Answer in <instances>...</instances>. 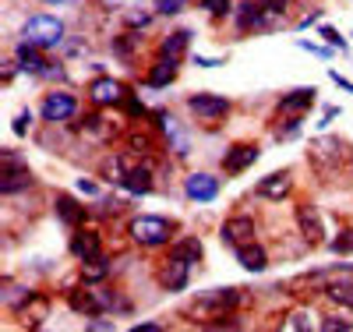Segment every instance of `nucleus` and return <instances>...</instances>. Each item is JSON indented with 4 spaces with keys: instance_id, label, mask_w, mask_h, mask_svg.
<instances>
[{
    "instance_id": "obj_24",
    "label": "nucleus",
    "mask_w": 353,
    "mask_h": 332,
    "mask_svg": "<svg viewBox=\"0 0 353 332\" xmlns=\"http://www.w3.org/2000/svg\"><path fill=\"white\" fill-rule=\"evenodd\" d=\"M124 188H128L131 195H149V191H152V177H149V170H128Z\"/></svg>"
},
{
    "instance_id": "obj_41",
    "label": "nucleus",
    "mask_w": 353,
    "mask_h": 332,
    "mask_svg": "<svg viewBox=\"0 0 353 332\" xmlns=\"http://www.w3.org/2000/svg\"><path fill=\"white\" fill-rule=\"evenodd\" d=\"M194 64H198V68H219V64H223V60H219V57H198V60H194Z\"/></svg>"
},
{
    "instance_id": "obj_19",
    "label": "nucleus",
    "mask_w": 353,
    "mask_h": 332,
    "mask_svg": "<svg viewBox=\"0 0 353 332\" xmlns=\"http://www.w3.org/2000/svg\"><path fill=\"white\" fill-rule=\"evenodd\" d=\"M170 81H176V60L159 57V64H152L149 71V88H166Z\"/></svg>"
},
{
    "instance_id": "obj_23",
    "label": "nucleus",
    "mask_w": 353,
    "mask_h": 332,
    "mask_svg": "<svg viewBox=\"0 0 353 332\" xmlns=\"http://www.w3.org/2000/svg\"><path fill=\"white\" fill-rule=\"evenodd\" d=\"M106 273H110V262L99 258V255H96V258H85V265H81V280H85V283H92V286L103 283Z\"/></svg>"
},
{
    "instance_id": "obj_20",
    "label": "nucleus",
    "mask_w": 353,
    "mask_h": 332,
    "mask_svg": "<svg viewBox=\"0 0 353 332\" xmlns=\"http://www.w3.org/2000/svg\"><path fill=\"white\" fill-rule=\"evenodd\" d=\"M18 64H21V71H32V75H43V71H46V60L39 57V46L25 43V39H21V46H18Z\"/></svg>"
},
{
    "instance_id": "obj_44",
    "label": "nucleus",
    "mask_w": 353,
    "mask_h": 332,
    "mask_svg": "<svg viewBox=\"0 0 353 332\" xmlns=\"http://www.w3.org/2000/svg\"><path fill=\"white\" fill-rule=\"evenodd\" d=\"M128 110H131V117H141V113H145V106H141L138 99H128Z\"/></svg>"
},
{
    "instance_id": "obj_10",
    "label": "nucleus",
    "mask_w": 353,
    "mask_h": 332,
    "mask_svg": "<svg viewBox=\"0 0 353 332\" xmlns=\"http://www.w3.org/2000/svg\"><path fill=\"white\" fill-rule=\"evenodd\" d=\"M68 304L74 308V311H81V315H99V311H106L103 308V297H99V290H85V286H78V290H71L68 293Z\"/></svg>"
},
{
    "instance_id": "obj_1",
    "label": "nucleus",
    "mask_w": 353,
    "mask_h": 332,
    "mask_svg": "<svg viewBox=\"0 0 353 332\" xmlns=\"http://www.w3.org/2000/svg\"><path fill=\"white\" fill-rule=\"evenodd\" d=\"M128 233H131L134 244H141V248H159V244H166V240L173 237V226L163 216H134L128 223Z\"/></svg>"
},
{
    "instance_id": "obj_22",
    "label": "nucleus",
    "mask_w": 353,
    "mask_h": 332,
    "mask_svg": "<svg viewBox=\"0 0 353 332\" xmlns=\"http://www.w3.org/2000/svg\"><path fill=\"white\" fill-rule=\"evenodd\" d=\"M261 18H265V11L258 8V4H237L233 8V21H237V28H258L261 25Z\"/></svg>"
},
{
    "instance_id": "obj_15",
    "label": "nucleus",
    "mask_w": 353,
    "mask_h": 332,
    "mask_svg": "<svg viewBox=\"0 0 353 332\" xmlns=\"http://www.w3.org/2000/svg\"><path fill=\"white\" fill-rule=\"evenodd\" d=\"M71 251H74L81 262H85V258H96V255H99V233L78 226V233H74V240H71Z\"/></svg>"
},
{
    "instance_id": "obj_8",
    "label": "nucleus",
    "mask_w": 353,
    "mask_h": 332,
    "mask_svg": "<svg viewBox=\"0 0 353 332\" xmlns=\"http://www.w3.org/2000/svg\"><path fill=\"white\" fill-rule=\"evenodd\" d=\"M184 191H188L191 202H212L219 195V177H212V173H191L184 180Z\"/></svg>"
},
{
    "instance_id": "obj_34",
    "label": "nucleus",
    "mask_w": 353,
    "mask_h": 332,
    "mask_svg": "<svg viewBox=\"0 0 353 332\" xmlns=\"http://www.w3.org/2000/svg\"><path fill=\"white\" fill-rule=\"evenodd\" d=\"M128 145H131V153H149V148H152V141L145 138V135H131Z\"/></svg>"
},
{
    "instance_id": "obj_14",
    "label": "nucleus",
    "mask_w": 353,
    "mask_h": 332,
    "mask_svg": "<svg viewBox=\"0 0 353 332\" xmlns=\"http://www.w3.org/2000/svg\"><path fill=\"white\" fill-rule=\"evenodd\" d=\"M237 262L248 268V273H261V268L269 265V255H265V248H258L254 240H251V244H241L237 248Z\"/></svg>"
},
{
    "instance_id": "obj_28",
    "label": "nucleus",
    "mask_w": 353,
    "mask_h": 332,
    "mask_svg": "<svg viewBox=\"0 0 353 332\" xmlns=\"http://www.w3.org/2000/svg\"><path fill=\"white\" fill-rule=\"evenodd\" d=\"M318 159H339V141H336V138L314 141V163H318Z\"/></svg>"
},
{
    "instance_id": "obj_36",
    "label": "nucleus",
    "mask_w": 353,
    "mask_h": 332,
    "mask_svg": "<svg viewBox=\"0 0 353 332\" xmlns=\"http://www.w3.org/2000/svg\"><path fill=\"white\" fill-rule=\"evenodd\" d=\"M184 4H188V0H156V8H159L163 14H176Z\"/></svg>"
},
{
    "instance_id": "obj_35",
    "label": "nucleus",
    "mask_w": 353,
    "mask_h": 332,
    "mask_svg": "<svg viewBox=\"0 0 353 332\" xmlns=\"http://www.w3.org/2000/svg\"><path fill=\"white\" fill-rule=\"evenodd\" d=\"M318 36H325V39H329L332 46H339V50H346V43H343V36L336 32V28H329V25H321V28H318Z\"/></svg>"
},
{
    "instance_id": "obj_25",
    "label": "nucleus",
    "mask_w": 353,
    "mask_h": 332,
    "mask_svg": "<svg viewBox=\"0 0 353 332\" xmlns=\"http://www.w3.org/2000/svg\"><path fill=\"white\" fill-rule=\"evenodd\" d=\"M311 103H314V88H297V92H290V96L279 99L283 110H307Z\"/></svg>"
},
{
    "instance_id": "obj_45",
    "label": "nucleus",
    "mask_w": 353,
    "mask_h": 332,
    "mask_svg": "<svg viewBox=\"0 0 353 332\" xmlns=\"http://www.w3.org/2000/svg\"><path fill=\"white\" fill-rule=\"evenodd\" d=\"M332 81H336V85H339V88H346V92H353V81H346V78H343V75H332Z\"/></svg>"
},
{
    "instance_id": "obj_7",
    "label": "nucleus",
    "mask_w": 353,
    "mask_h": 332,
    "mask_svg": "<svg viewBox=\"0 0 353 332\" xmlns=\"http://www.w3.org/2000/svg\"><path fill=\"white\" fill-rule=\"evenodd\" d=\"M188 106H191V113L194 117H201V120H223L226 113H230V99H223V96H191L188 99Z\"/></svg>"
},
{
    "instance_id": "obj_4",
    "label": "nucleus",
    "mask_w": 353,
    "mask_h": 332,
    "mask_svg": "<svg viewBox=\"0 0 353 332\" xmlns=\"http://www.w3.org/2000/svg\"><path fill=\"white\" fill-rule=\"evenodd\" d=\"M43 120H50V124H64V120H71L74 113H78V99L71 96V92H50L46 99H43Z\"/></svg>"
},
{
    "instance_id": "obj_32",
    "label": "nucleus",
    "mask_w": 353,
    "mask_h": 332,
    "mask_svg": "<svg viewBox=\"0 0 353 332\" xmlns=\"http://www.w3.org/2000/svg\"><path fill=\"white\" fill-rule=\"evenodd\" d=\"M201 8L209 11V14H216V18H219V14H226L233 4H230V0H201Z\"/></svg>"
},
{
    "instance_id": "obj_21",
    "label": "nucleus",
    "mask_w": 353,
    "mask_h": 332,
    "mask_svg": "<svg viewBox=\"0 0 353 332\" xmlns=\"http://www.w3.org/2000/svg\"><path fill=\"white\" fill-rule=\"evenodd\" d=\"M325 297L332 300V304L353 311V280H350V283H346V280H332V283H325Z\"/></svg>"
},
{
    "instance_id": "obj_27",
    "label": "nucleus",
    "mask_w": 353,
    "mask_h": 332,
    "mask_svg": "<svg viewBox=\"0 0 353 332\" xmlns=\"http://www.w3.org/2000/svg\"><path fill=\"white\" fill-rule=\"evenodd\" d=\"M173 255H181V258H188L191 265H194V262H201V240H194V237H184V240H176V248H173Z\"/></svg>"
},
{
    "instance_id": "obj_43",
    "label": "nucleus",
    "mask_w": 353,
    "mask_h": 332,
    "mask_svg": "<svg viewBox=\"0 0 353 332\" xmlns=\"http://www.w3.org/2000/svg\"><path fill=\"white\" fill-rule=\"evenodd\" d=\"M88 329H99V332H110L113 325H110V322H103V318H92V322H88Z\"/></svg>"
},
{
    "instance_id": "obj_11",
    "label": "nucleus",
    "mask_w": 353,
    "mask_h": 332,
    "mask_svg": "<svg viewBox=\"0 0 353 332\" xmlns=\"http://www.w3.org/2000/svg\"><path fill=\"white\" fill-rule=\"evenodd\" d=\"M297 226L304 233V240H311V244H318L321 237H325V226H321V216L314 205H301L297 208Z\"/></svg>"
},
{
    "instance_id": "obj_3",
    "label": "nucleus",
    "mask_w": 353,
    "mask_h": 332,
    "mask_svg": "<svg viewBox=\"0 0 353 332\" xmlns=\"http://www.w3.org/2000/svg\"><path fill=\"white\" fill-rule=\"evenodd\" d=\"M241 304V290H209V293H201L194 304H191V311H198V315H205V318H230V311Z\"/></svg>"
},
{
    "instance_id": "obj_2",
    "label": "nucleus",
    "mask_w": 353,
    "mask_h": 332,
    "mask_svg": "<svg viewBox=\"0 0 353 332\" xmlns=\"http://www.w3.org/2000/svg\"><path fill=\"white\" fill-rule=\"evenodd\" d=\"M21 36H25V43H32L39 50H53V46H61V39H64V21L50 18V14H36V18L25 21Z\"/></svg>"
},
{
    "instance_id": "obj_12",
    "label": "nucleus",
    "mask_w": 353,
    "mask_h": 332,
    "mask_svg": "<svg viewBox=\"0 0 353 332\" xmlns=\"http://www.w3.org/2000/svg\"><path fill=\"white\" fill-rule=\"evenodd\" d=\"M258 195L269 198V202H283V198L290 195V173H286V170H276V173H269V177H261Z\"/></svg>"
},
{
    "instance_id": "obj_29",
    "label": "nucleus",
    "mask_w": 353,
    "mask_h": 332,
    "mask_svg": "<svg viewBox=\"0 0 353 332\" xmlns=\"http://www.w3.org/2000/svg\"><path fill=\"white\" fill-rule=\"evenodd\" d=\"M25 300H32V293H28L25 286H8V283H4V304H8V308H14V311H18V308L25 304Z\"/></svg>"
},
{
    "instance_id": "obj_37",
    "label": "nucleus",
    "mask_w": 353,
    "mask_h": 332,
    "mask_svg": "<svg viewBox=\"0 0 353 332\" xmlns=\"http://www.w3.org/2000/svg\"><path fill=\"white\" fill-rule=\"evenodd\" d=\"M301 131V117H290L286 124H283V131H279V138H290V135H297Z\"/></svg>"
},
{
    "instance_id": "obj_40",
    "label": "nucleus",
    "mask_w": 353,
    "mask_h": 332,
    "mask_svg": "<svg viewBox=\"0 0 353 332\" xmlns=\"http://www.w3.org/2000/svg\"><path fill=\"white\" fill-rule=\"evenodd\" d=\"M14 135H28V113H18V120H14Z\"/></svg>"
},
{
    "instance_id": "obj_33",
    "label": "nucleus",
    "mask_w": 353,
    "mask_h": 332,
    "mask_svg": "<svg viewBox=\"0 0 353 332\" xmlns=\"http://www.w3.org/2000/svg\"><path fill=\"white\" fill-rule=\"evenodd\" d=\"M113 53L131 57V53H134V36H121V39H113Z\"/></svg>"
},
{
    "instance_id": "obj_5",
    "label": "nucleus",
    "mask_w": 353,
    "mask_h": 332,
    "mask_svg": "<svg viewBox=\"0 0 353 332\" xmlns=\"http://www.w3.org/2000/svg\"><path fill=\"white\" fill-rule=\"evenodd\" d=\"M88 96H92L96 106H117V103H124V99H128V88L117 81V78H106V75H103V78L92 81Z\"/></svg>"
},
{
    "instance_id": "obj_26",
    "label": "nucleus",
    "mask_w": 353,
    "mask_h": 332,
    "mask_svg": "<svg viewBox=\"0 0 353 332\" xmlns=\"http://www.w3.org/2000/svg\"><path fill=\"white\" fill-rule=\"evenodd\" d=\"M78 128H81V135H88V138H106V135H110L106 117H103V113H88Z\"/></svg>"
},
{
    "instance_id": "obj_9",
    "label": "nucleus",
    "mask_w": 353,
    "mask_h": 332,
    "mask_svg": "<svg viewBox=\"0 0 353 332\" xmlns=\"http://www.w3.org/2000/svg\"><path fill=\"white\" fill-rule=\"evenodd\" d=\"M223 240L233 248H241V244H251L254 240V219L251 216H233L223 223Z\"/></svg>"
},
{
    "instance_id": "obj_30",
    "label": "nucleus",
    "mask_w": 353,
    "mask_h": 332,
    "mask_svg": "<svg viewBox=\"0 0 353 332\" xmlns=\"http://www.w3.org/2000/svg\"><path fill=\"white\" fill-rule=\"evenodd\" d=\"M332 251H336V255L353 251V230H343V237H336V240H332Z\"/></svg>"
},
{
    "instance_id": "obj_31",
    "label": "nucleus",
    "mask_w": 353,
    "mask_h": 332,
    "mask_svg": "<svg viewBox=\"0 0 353 332\" xmlns=\"http://www.w3.org/2000/svg\"><path fill=\"white\" fill-rule=\"evenodd\" d=\"M325 332H350L353 325H350V318H325V322H318Z\"/></svg>"
},
{
    "instance_id": "obj_6",
    "label": "nucleus",
    "mask_w": 353,
    "mask_h": 332,
    "mask_svg": "<svg viewBox=\"0 0 353 332\" xmlns=\"http://www.w3.org/2000/svg\"><path fill=\"white\" fill-rule=\"evenodd\" d=\"M188 276H191V262L188 258H181V255H170L166 258V268H163V276H159V283H163V290H184L188 286Z\"/></svg>"
},
{
    "instance_id": "obj_39",
    "label": "nucleus",
    "mask_w": 353,
    "mask_h": 332,
    "mask_svg": "<svg viewBox=\"0 0 353 332\" xmlns=\"http://www.w3.org/2000/svg\"><path fill=\"white\" fill-rule=\"evenodd\" d=\"M261 8H269V11L283 14V11H286V0H261Z\"/></svg>"
},
{
    "instance_id": "obj_16",
    "label": "nucleus",
    "mask_w": 353,
    "mask_h": 332,
    "mask_svg": "<svg viewBox=\"0 0 353 332\" xmlns=\"http://www.w3.org/2000/svg\"><path fill=\"white\" fill-rule=\"evenodd\" d=\"M25 188H32V177H28L25 166H8L4 170V180H0V191L4 195H18Z\"/></svg>"
},
{
    "instance_id": "obj_46",
    "label": "nucleus",
    "mask_w": 353,
    "mask_h": 332,
    "mask_svg": "<svg viewBox=\"0 0 353 332\" xmlns=\"http://www.w3.org/2000/svg\"><path fill=\"white\" fill-rule=\"evenodd\" d=\"M46 4H53V0H46Z\"/></svg>"
},
{
    "instance_id": "obj_18",
    "label": "nucleus",
    "mask_w": 353,
    "mask_h": 332,
    "mask_svg": "<svg viewBox=\"0 0 353 332\" xmlns=\"http://www.w3.org/2000/svg\"><path fill=\"white\" fill-rule=\"evenodd\" d=\"M57 216H61L68 226H81L88 213H85V205H78L71 195H61V198H57Z\"/></svg>"
},
{
    "instance_id": "obj_42",
    "label": "nucleus",
    "mask_w": 353,
    "mask_h": 332,
    "mask_svg": "<svg viewBox=\"0 0 353 332\" xmlns=\"http://www.w3.org/2000/svg\"><path fill=\"white\" fill-rule=\"evenodd\" d=\"M78 191H85V195H96L99 188H96V180H85V177H81V180H78Z\"/></svg>"
},
{
    "instance_id": "obj_13",
    "label": "nucleus",
    "mask_w": 353,
    "mask_h": 332,
    "mask_svg": "<svg viewBox=\"0 0 353 332\" xmlns=\"http://www.w3.org/2000/svg\"><path fill=\"white\" fill-rule=\"evenodd\" d=\"M254 159H258V148H254V145H237V148H230V153H226L223 170H226V173H241V170H248Z\"/></svg>"
},
{
    "instance_id": "obj_17",
    "label": "nucleus",
    "mask_w": 353,
    "mask_h": 332,
    "mask_svg": "<svg viewBox=\"0 0 353 332\" xmlns=\"http://www.w3.org/2000/svg\"><path fill=\"white\" fill-rule=\"evenodd\" d=\"M188 46H191V32H188V28H181V32H170V36L163 39V46H159V57L181 60V57L188 53Z\"/></svg>"
},
{
    "instance_id": "obj_38",
    "label": "nucleus",
    "mask_w": 353,
    "mask_h": 332,
    "mask_svg": "<svg viewBox=\"0 0 353 332\" xmlns=\"http://www.w3.org/2000/svg\"><path fill=\"white\" fill-rule=\"evenodd\" d=\"M286 329H311V322H307V315H290Z\"/></svg>"
}]
</instances>
